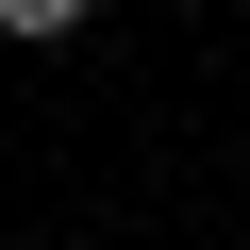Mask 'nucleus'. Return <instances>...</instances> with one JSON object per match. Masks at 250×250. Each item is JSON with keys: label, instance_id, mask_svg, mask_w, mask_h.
Here are the masks:
<instances>
[{"label": "nucleus", "instance_id": "f257e3e1", "mask_svg": "<svg viewBox=\"0 0 250 250\" xmlns=\"http://www.w3.org/2000/svg\"><path fill=\"white\" fill-rule=\"evenodd\" d=\"M83 17H100V0H0V34H17V50H67Z\"/></svg>", "mask_w": 250, "mask_h": 250}]
</instances>
